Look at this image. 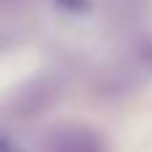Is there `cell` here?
Segmentation results:
<instances>
[{
    "label": "cell",
    "mask_w": 152,
    "mask_h": 152,
    "mask_svg": "<svg viewBox=\"0 0 152 152\" xmlns=\"http://www.w3.org/2000/svg\"><path fill=\"white\" fill-rule=\"evenodd\" d=\"M51 152H107L102 139L88 128H64L53 136Z\"/></svg>",
    "instance_id": "cell-1"
},
{
    "label": "cell",
    "mask_w": 152,
    "mask_h": 152,
    "mask_svg": "<svg viewBox=\"0 0 152 152\" xmlns=\"http://www.w3.org/2000/svg\"><path fill=\"white\" fill-rule=\"evenodd\" d=\"M64 8H69V11H80V8H86V0H59Z\"/></svg>",
    "instance_id": "cell-2"
},
{
    "label": "cell",
    "mask_w": 152,
    "mask_h": 152,
    "mask_svg": "<svg viewBox=\"0 0 152 152\" xmlns=\"http://www.w3.org/2000/svg\"><path fill=\"white\" fill-rule=\"evenodd\" d=\"M0 152H19V150H16L13 142H8L5 136H0Z\"/></svg>",
    "instance_id": "cell-3"
}]
</instances>
